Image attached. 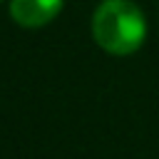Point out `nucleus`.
Listing matches in <instances>:
<instances>
[{
    "label": "nucleus",
    "mask_w": 159,
    "mask_h": 159,
    "mask_svg": "<svg viewBox=\"0 0 159 159\" xmlns=\"http://www.w3.org/2000/svg\"><path fill=\"white\" fill-rule=\"evenodd\" d=\"M62 10V0H12L10 15L22 27H42Z\"/></svg>",
    "instance_id": "f03ea898"
},
{
    "label": "nucleus",
    "mask_w": 159,
    "mask_h": 159,
    "mask_svg": "<svg viewBox=\"0 0 159 159\" xmlns=\"http://www.w3.org/2000/svg\"><path fill=\"white\" fill-rule=\"evenodd\" d=\"M94 42L109 55H132L147 37V20L132 0H104L92 17Z\"/></svg>",
    "instance_id": "f257e3e1"
}]
</instances>
